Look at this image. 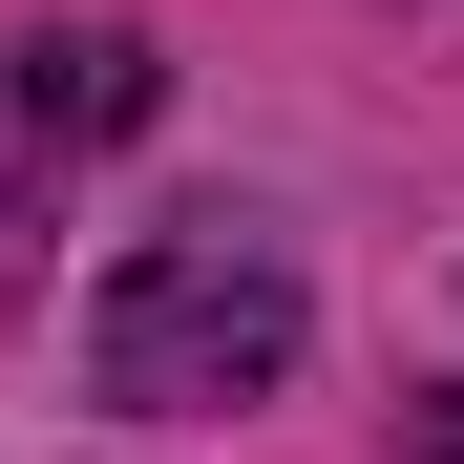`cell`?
I'll use <instances>...</instances> for the list:
<instances>
[{
  "label": "cell",
  "instance_id": "1",
  "mask_svg": "<svg viewBox=\"0 0 464 464\" xmlns=\"http://www.w3.org/2000/svg\"><path fill=\"white\" fill-rule=\"evenodd\" d=\"M85 380L127 422H211V401H275L295 380V275L254 232H148V254L85 295Z\"/></svg>",
  "mask_w": 464,
  "mask_h": 464
},
{
  "label": "cell",
  "instance_id": "2",
  "mask_svg": "<svg viewBox=\"0 0 464 464\" xmlns=\"http://www.w3.org/2000/svg\"><path fill=\"white\" fill-rule=\"evenodd\" d=\"M22 106L43 127H148V43H106V22L85 43H22Z\"/></svg>",
  "mask_w": 464,
  "mask_h": 464
},
{
  "label": "cell",
  "instance_id": "3",
  "mask_svg": "<svg viewBox=\"0 0 464 464\" xmlns=\"http://www.w3.org/2000/svg\"><path fill=\"white\" fill-rule=\"evenodd\" d=\"M422 464H464V380H443V401H422Z\"/></svg>",
  "mask_w": 464,
  "mask_h": 464
}]
</instances>
